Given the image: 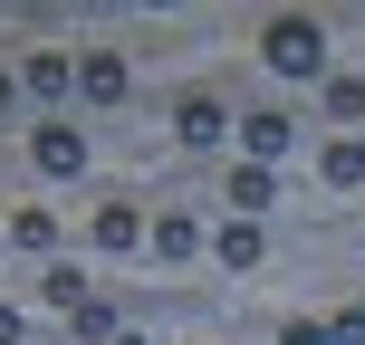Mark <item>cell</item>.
I'll use <instances>...</instances> for the list:
<instances>
[{
  "mask_svg": "<svg viewBox=\"0 0 365 345\" xmlns=\"http://www.w3.org/2000/svg\"><path fill=\"white\" fill-rule=\"evenodd\" d=\"M259 58H269L279 77H327V29H317L308 10H279L269 29H259Z\"/></svg>",
  "mask_w": 365,
  "mask_h": 345,
  "instance_id": "obj_1",
  "label": "cell"
},
{
  "mask_svg": "<svg viewBox=\"0 0 365 345\" xmlns=\"http://www.w3.org/2000/svg\"><path fill=\"white\" fill-rule=\"evenodd\" d=\"M221 201H231L240 221H259V211H269V201H279V173H269V164H250V154H240V164H231V182H221Z\"/></svg>",
  "mask_w": 365,
  "mask_h": 345,
  "instance_id": "obj_2",
  "label": "cell"
},
{
  "mask_svg": "<svg viewBox=\"0 0 365 345\" xmlns=\"http://www.w3.org/2000/svg\"><path fill=\"white\" fill-rule=\"evenodd\" d=\"M29 154H38V173H58V182L87 173V134H77V125H38V134H29Z\"/></svg>",
  "mask_w": 365,
  "mask_h": 345,
  "instance_id": "obj_3",
  "label": "cell"
},
{
  "mask_svg": "<svg viewBox=\"0 0 365 345\" xmlns=\"http://www.w3.org/2000/svg\"><path fill=\"white\" fill-rule=\"evenodd\" d=\"M173 134H182V144H221V134H231V115H221V96H182V106H173Z\"/></svg>",
  "mask_w": 365,
  "mask_h": 345,
  "instance_id": "obj_4",
  "label": "cell"
},
{
  "mask_svg": "<svg viewBox=\"0 0 365 345\" xmlns=\"http://www.w3.org/2000/svg\"><path fill=\"white\" fill-rule=\"evenodd\" d=\"M289 134H298V115H279V106H259L250 125H240V144H250V164H279V154H289Z\"/></svg>",
  "mask_w": 365,
  "mask_h": 345,
  "instance_id": "obj_5",
  "label": "cell"
},
{
  "mask_svg": "<svg viewBox=\"0 0 365 345\" xmlns=\"http://www.w3.org/2000/svg\"><path fill=\"white\" fill-rule=\"evenodd\" d=\"M77 87H87L96 106H115V96H125V58H115V48H87V58H77Z\"/></svg>",
  "mask_w": 365,
  "mask_h": 345,
  "instance_id": "obj_6",
  "label": "cell"
},
{
  "mask_svg": "<svg viewBox=\"0 0 365 345\" xmlns=\"http://www.w3.org/2000/svg\"><path fill=\"white\" fill-rule=\"evenodd\" d=\"M87 230H96V250H135V240H145L154 221H135L125 201H96V221H87Z\"/></svg>",
  "mask_w": 365,
  "mask_h": 345,
  "instance_id": "obj_7",
  "label": "cell"
},
{
  "mask_svg": "<svg viewBox=\"0 0 365 345\" xmlns=\"http://www.w3.org/2000/svg\"><path fill=\"white\" fill-rule=\"evenodd\" d=\"M145 240H154V259H192V250H202L192 211H154V230H145Z\"/></svg>",
  "mask_w": 365,
  "mask_h": 345,
  "instance_id": "obj_8",
  "label": "cell"
},
{
  "mask_svg": "<svg viewBox=\"0 0 365 345\" xmlns=\"http://www.w3.org/2000/svg\"><path fill=\"white\" fill-rule=\"evenodd\" d=\"M259 250H269V240H259V221H231V230L212 240V259H221V269H259Z\"/></svg>",
  "mask_w": 365,
  "mask_h": 345,
  "instance_id": "obj_9",
  "label": "cell"
},
{
  "mask_svg": "<svg viewBox=\"0 0 365 345\" xmlns=\"http://www.w3.org/2000/svg\"><path fill=\"white\" fill-rule=\"evenodd\" d=\"M10 250H58V211H10Z\"/></svg>",
  "mask_w": 365,
  "mask_h": 345,
  "instance_id": "obj_10",
  "label": "cell"
},
{
  "mask_svg": "<svg viewBox=\"0 0 365 345\" xmlns=\"http://www.w3.org/2000/svg\"><path fill=\"white\" fill-rule=\"evenodd\" d=\"M317 182H336V192H346V182H365V134H356V144H327V154H317Z\"/></svg>",
  "mask_w": 365,
  "mask_h": 345,
  "instance_id": "obj_11",
  "label": "cell"
},
{
  "mask_svg": "<svg viewBox=\"0 0 365 345\" xmlns=\"http://www.w3.org/2000/svg\"><path fill=\"white\" fill-rule=\"evenodd\" d=\"M68 327H77V345H115V336H125V327H115V307H106V297H87V307L68 317Z\"/></svg>",
  "mask_w": 365,
  "mask_h": 345,
  "instance_id": "obj_12",
  "label": "cell"
},
{
  "mask_svg": "<svg viewBox=\"0 0 365 345\" xmlns=\"http://www.w3.org/2000/svg\"><path fill=\"white\" fill-rule=\"evenodd\" d=\"M19 77H29V96H68V87H77V68H68V58H29Z\"/></svg>",
  "mask_w": 365,
  "mask_h": 345,
  "instance_id": "obj_13",
  "label": "cell"
},
{
  "mask_svg": "<svg viewBox=\"0 0 365 345\" xmlns=\"http://www.w3.org/2000/svg\"><path fill=\"white\" fill-rule=\"evenodd\" d=\"M48 307H68V317L87 307V269H68V259H58V269H48Z\"/></svg>",
  "mask_w": 365,
  "mask_h": 345,
  "instance_id": "obj_14",
  "label": "cell"
},
{
  "mask_svg": "<svg viewBox=\"0 0 365 345\" xmlns=\"http://www.w3.org/2000/svg\"><path fill=\"white\" fill-rule=\"evenodd\" d=\"M327 115H346V125H365V87H356V77H327Z\"/></svg>",
  "mask_w": 365,
  "mask_h": 345,
  "instance_id": "obj_15",
  "label": "cell"
},
{
  "mask_svg": "<svg viewBox=\"0 0 365 345\" xmlns=\"http://www.w3.org/2000/svg\"><path fill=\"white\" fill-rule=\"evenodd\" d=\"M327 345H365V307H336L327 317Z\"/></svg>",
  "mask_w": 365,
  "mask_h": 345,
  "instance_id": "obj_16",
  "label": "cell"
},
{
  "mask_svg": "<svg viewBox=\"0 0 365 345\" xmlns=\"http://www.w3.org/2000/svg\"><path fill=\"white\" fill-rule=\"evenodd\" d=\"M279 345H327V327H317V317H289V327H279Z\"/></svg>",
  "mask_w": 365,
  "mask_h": 345,
  "instance_id": "obj_17",
  "label": "cell"
},
{
  "mask_svg": "<svg viewBox=\"0 0 365 345\" xmlns=\"http://www.w3.org/2000/svg\"><path fill=\"white\" fill-rule=\"evenodd\" d=\"M10 106H19V77H10V68H0V115H10Z\"/></svg>",
  "mask_w": 365,
  "mask_h": 345,
  "instance_id": "obj_18",
  "label": "cell"
},
{
  "mask_svg": "<svg viewBox=\"0 0 365 345\" xmlns=\"http://www.w3.org/2000/svg\"><path fill=\"white\" fill-rule=\"evenodd\" d=\"M0 345H19V307H0Z\"/></svg>",
  "mask_w": 365,
  "mask_h": 345,
  "instance_id": "obj_19",
  "label": "cell"
},
{
  "mask_svg": "<svg viewBox=\"0 0 365 345\" xmlns=\"http://www.w3.org/2000/svg\"><path fill=\"white\" fill-rule=\"evenodd\" d=\"M0 250H10V221H0Z\"/></svg>",
  "mask_w": 365,
  "mask_h": 345,
  "instance_id": "obj_20",
  "label": "cell"
}]
</instances>
